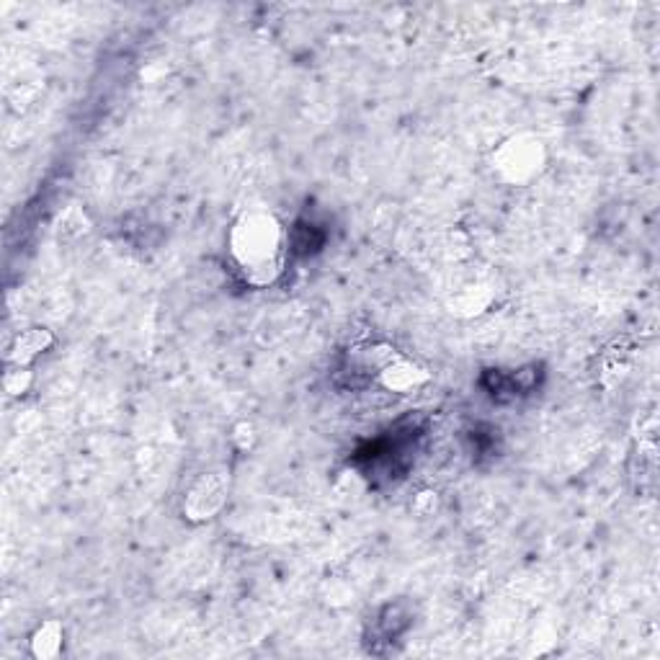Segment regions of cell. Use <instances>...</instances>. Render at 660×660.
Here are the masks:
<instances>
[{
    "label": "cell",
    "instance_id": "obj_11",
    "mask_svg": "<svg viewBox=\"0 0 660 660\" xmlns=\"http://www.w3.org/2000/svg\"><path fill=\"white\" fill-rule=\"evenodd\" d=\"M233 441L240 452H248V449L256 444V428H253L248 421L238 423V426L233 428Z\"/></svg>",
    "mask_w": 660,
    "mask_h": 660
},
{
    "label": "cell",
    "instance_id": "obj_8",
    "mask_svg": "<svg viewBox=\"0 0 660 660\" xmlns=\"http://www.w3.org/2000/svg\"><path fill=\"white\" fill-rule=\"evenodd\" d=\"M34 382V374H31L29 367H16V364H8V372L3 377V387L11 398H21L26 390Z\"/></svg>",
    "mask_w": 660,
    "mask_h": 660
},
{
    "label": "cell",
    "instance_id": "obj_3",
    "mask_svg": "<svg viewBox=\"0 0 660 660\" xmlns=\"http://www.w3.org/2000/svg\"><path fill=\"white\" fill-rule=\"evenodd\" d=\"M230 495V475L225 470H209L196 477L184 495V516L194 524L214 519Z\"/></svg>",
    "mask_w": 660,
    "mask_h": 660
},
{
    "label": "cell",
    "instance_id": "obj_9",
    "mask_svg": "<svg viewBox=\"0 0 660 660\" xmlns=\"http://www.w3.org/2000/svg\"><path fill=\"white\" fill-rule=\"evenodd\" d=\"M83 233H88V220L86 214L80 212L78 207L68 209L62 214L60 220V238H80Z\"/></svg>",
    "mask_w": 660,
    "mask_h": 660
},
{
    "label": "cell",
    "instance_id": "obj_10",
    "mask_svg": "<svg viewBox=\"0 0 660 660\" xmlns=\"http://www.w3.org/2000/svg\"><path fill=\"white\" fill-rule=\"evenodd\" d=\"M413 511L418 516H434V511H439V495L434 490H423V493L416 495V501H413Z\"/></svg>",
    "mask_w": 660,
    "mask_h": 660
},
{
    "label": "cell",
    "instance_id": "obj_2",
    "mask_svg": "<svg viewBox=\"0 0 660 660\" xmlns=\"http://www.w3.org/2000/svg\"><path fill=\"white\" fill-rule=\"evenodd\" d=\"M493 173L508 186H529L542 176L544 165H547V150L544 142L532 132H519L511 135L495 147L493 158Z\"/></svg>",
    "mask_w": 660,
    "mask_h": 660
},
{
    "label": "cell",
    "instance_id": "obj_4",
    "mask_svg": "<svg viewBox=\"0 0 660 660\" xmlns=\"http://www.w3.org/2000/svg\"><path fill=\"white\" fill-rule=\"evenodd\" d=\"M428 379L431 377H428L426 369H423L421 364H416V361H410L408 356L403 354L395 356V359L377 374L379 385L385 387L387 392H400V395L418 390L421 385H426Z\"/></svg>",
    "mask_w": 660,
    "mask_h": 660
},
{
    "label": "cell",
    "instance_id": "obj_1",
    "mask_svg": "<svg viewBox=\"0 0 660 660\" xmlns=\"http://www.w3.org/2000/svg\"><path fill=\"white\" fill-rule=\"evenodd\" d=\"M230 256L245 282L253 287H266L282 274L284 251H287V238H284L282 222L271 212L253 209V212L240 214L230 230Z\"/></svg>",
    "mask_w": 660,
    "mask_h": 660
},
{
    "label": "cell",
    "instance_id": "obj_5",
    "mask_svg": "<svg viewBox=\"0 0 660 660\" xmlns=\"http://www.w3.org/2000/svg\"><path fill=\"white\" fill-rule=\"evenodd\" d=\"M52 343H55V336H52L49 328H42V325L26 328L8 346L6 361L8 364H16V367H31V361L42 356Z\"/></svg>",
    "mask_w": 660,
    "mask_h": 660
},
{
    "label": "cell",
    "instance_id": "obj_6",
    "mask_svg": "<svg viewBox=\"0 0 660 660\" xmlns=\"http://www.w3.org/2000/svg\"><path fill=\"white\" fill-rule=\"evenodd\" d=\"M630 477L640 493H653L658 483V447L655 441L640 439L630 459Z\"/></svg>",
    "mask_w": 660,
    "mask_h": 660
},
{
    "label": "cell",
    "instance_id": "obj_7",
    "mask_svg": "<svg viewBox=\"0 0 660 660\" xmlns=\"http://www.w3.org/2000/svg\"><path fill=\"white\" fill-rule=\"evenodd\" d=\"M62 637H65V632H62V624L55 622V619H49V622H44L42 627H37V632L31 635V655L39 660H47V658H57L62 650Z\"/></svg>",
    "mask_w": 660,
    "mask_h": 660
}]
</instances>
